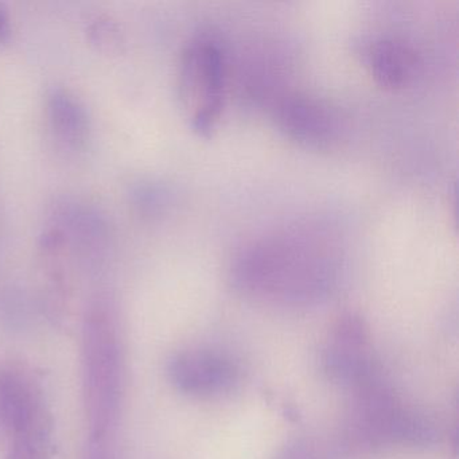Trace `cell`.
Wrapping results in <instances>:
<instances>
[{
    "instance_id": "8992f818",
    "label": "cell",
    "mask_w": 459,
    "mask_h": 459,
    "mask_svg": "<svg viewBox=\"0 0 459 459\" xmlns=\"http://www.w3.org/2000/svg\"><path fill=\"white\" fill-rule=\"evenodd\" d=\"M50 227L56 228L68 244L74 259L98 265L111 248V233L104 217L93 206L80 201L58 203L50 213Z\"/></svg>"
},
{
    "instance_id": "5b68a950",
    "label": "cell",
    "mask_w": 459,
    "mask_h": 459,
    "mask_svg": "<svg viewBox=\"0 0 459 459\" xmlns=\"http://www.w3.org/2000/svg\"><path fill=\"white\" fill-rule=\"evenodd\" d=\"M0 424L10 437L53 431L52 415L39 384L17 368L0 370Z\"/></svg>"
},
{
    "instance_id": "52a82bcc",
    "label": "cell",
    "mask_w": 459,
    "mask_h": 459,
    "mask_svg": "<svg viewBox=\"0 0 459 459\" xmlns=\"http://www.w3.org/2000/svg\"><path fill=\"white\" fill-rule=\"evenodd\" d=\"M369 330L361 316L346 313L333 327L325 353L327 372L345 383L361 381L369 370Z\"/></svg>"
},
{
    "instance_id": "3957f363",
    "label": "cell",
    "mask_w": 459,
    "mask_h": 459,
    "mask_svg": "<svg viewBox=\"0 0 459 459\" xmlns=\"http://www.w3.org/2000/svg\"><path fill=\"white\" fill-rule=\"evenodd\" d=\"M224 58L206 39L190 42L182 55L179 95L193 131L209 136L219 122L224 103Z\"/></svg>"
},
{
    "instance_id": "6da1fadb",
    "label": "cell",
    "mask_w": 459,
    "mask_h": 459,
    "mask_svg": "<svg viewBox=\"0 0 459 459\" xmlns=\"http://www.w3.org/2000/svg\"><path fill=\"white\" fill-rule=\"evenodd\" d=\"M82 385L92 445H104L119 416L123 354L111 300L91 303L82 325Z\"/></svg>"
},
{
    "instance_id": "8fae6325",
    "label": "cell",
    "mask_w": 459,
    "mask_h": 459,
    "mask_svg": "<svg viewBox=\"0 0 459 459\" xmlns=\"http://www.w3.org/2000/svg\"><path fill=\"white\" fill-rule=\"evenodd\" d=\"M52 434L12 437L6 459H50Z\"/></svg>"
},
{
    "instance_id": "5bb4252c",
    "label": "cell",
    "mask_w": 459,
    "mask_h": 459,
    "mask_svg": "<svg viewBox=\"0 0 459 459\" xmlns=\"http://www.w3.org/2000/svg\"><path fill=\"white\" fill-rule=\"evenodd\" d=\"M90 459H111L107 453L104 445H92V453Z\"/></svg>"
},
{
    "instance_id": "ba28073f",
    "label": "cell",
    "mask_w": 459,
    "mask_h": 459,
    "mask_svg": "<svg viewBox=\"0 0 459 459\" xmlns=\"http://www.w3.org/2000/svg\"><path fill=\"white\" fill-rule=\"evenodd\" d=\"M276 120L289 138L310 147L329 146L340 131L334 112L307 96L284 99L279 104Z\"/></svg>"
},
{
    "instance_id": "30bf717a",
    "label": "cell",
    "mask_w": 459,
    "mask_h": 459,
    "mask_svg": "<svg viewBox=\"0 0 459 459\" xmlns=\"http://www.w3.org/2000/svg\"><path fill=\"white\" fill-rule=\"evenodd\" d=\"M365 63L375 82L385 90L407 87L418 72L415 53L394 39H377L365 49Z\"/></svg>"
},
{
    "instance_id": "4fadbf2b",
    "label": "cell",
    "mask_w": 459,
    "mask_h": 459,
    "mask_svg": "<svg viewBox=\"0 0 459 459\" xmlns=\"http://www.w3.org/2000/svg\"><path fill=\"white\" fill-rule=\"evenodd\" d=\"M12 20L4 4H0V44H7L12 39Z\"/></svg>"
},
{
    "instance_id": "9c48e42d",
    "label": "cell",
    "mask_w": 459,
    "mask_h": 459,
    "mask_svg": "<svg viewBox=\"0 0 459 459\" xmlns=\"http://www.w3.org/2000/svg\"><path fill=\"white\" fill-rule=\"evenodd\" d=\"M47 117L53 141L66 155H79L87 149L91 123L82 101L65 90H53L47 99Z\"/></svg>"
},
{
    "instance_id": "7c38bea8",
    "label": "cell",
    "mask_w": 459,
    "mask_h": 459,
    "mask_svg": "<svg viewBox=\"0 0 459 459\" xmlns=\"http://www.w3.org/2000/svg\"><path fill=\"white\" fill-rule=\"evenodd\" d=\"M91 41L104 52H114L122 44L119 26L107 17H99L88 28Z\"/></svg>"
},
{
    "instance_id": "7a4b0ae2",
    "label": "cell",
    "mask_w": 459,
    "mask_h": 459,
    "mask_svg": "<svg viewBox=\"0 0 459 459\" xmlns=\"http://www.w3.org/2000/svg\"><path fill=\"white\" fill-rule=\"evenodd\" d=\"M235 279L248 294L284 303L321 299L332 284L329 271L284 243L254 247L238 262Z\"/></svg>"
},
{
    "instance_id": "277c9868",
    "label": "cell",
    "mask_w": 459,
    "mask_h": 459,
    "mask_svg": "<svg viewBox=\"0 0 459 459\" xmlns=\"http://www.w3.org/2000/svg\"><path fill=\"white\" fill-rule=\"evenodd\" d=\"M168 376L181 394L212 397L230 392L238 383V370L233 359L222 351L192 348L171 357Z\"/></svg>"
}]
</instances>
